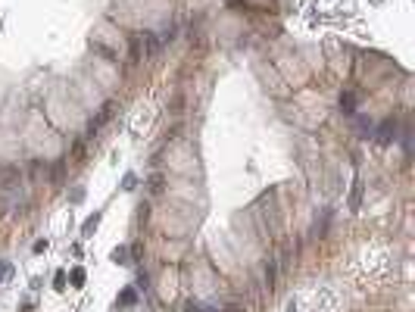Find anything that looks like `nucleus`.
I'll list each match as a JSON object with an SVG mask.
<instances>
[{
	"label": "nucleus",
	"instance_id": "obj_1",
	"mask_svg": "<svg viewBox=\"0 0 415 312\" xmlns=\"http://www.w3.org/2000/svg\"><path fill=\"white\" fill-rule=\"evenodd\" d=\"M262 278H266L269 290H275V284H278V262L275 259H266V265H262Z\"/></svg>",
	"mask_w": 415,
	"mask_h": 312
},
{
	"label": "nucleus",
	"instance_id": "obj_2",
	"mask_svg": "<svg viewBox=\"0 0 415 312\" xmlns=\"http://www.w3.org/2000/svg\"><path fill=\"white\" fill-rule=\"evenodd\" d=\"M362 187H365V184H362V178H356V181H353V190H350V203H347V206H350V212H359V203H362Z\"/></svg>",
	"mask_w": 415,
	"mask_h": 312
},
{
	"label": "nucleus",
	"instance_id": "obj_3",
	"mask_svg": "<svg viewBox=\"0 0 415 312\" xmlns=\"http://www.w3.org/2000/svg\"><path fill=\"white\" fill-rule=\"evenodd\" d=\"M393 134H397V122H393V119H387V122L378 128V144H390V141H393Z\"/></svg>",
	"mask_w": 415,
	"mask_h": 312
},
{
	"label": "nucleus",
	"instance_id": "obj_4",
	"mask_svg": "<svg viewBox=\"0 0 415 312\" xmlns=\"http://www.w3.org/2000/svg\"><path fill=\"white\" fill-rule=\"evenodd\" d=\"M85 278H88V275H85V268H82V265H75V268L69 271V281H72V287H85Z\"/></svg>",
	"mask_w": 415,
	"mask_h": 312
},
{
	"label": "nucleus",
	"instance_id": "obj_5",
	"mask_svg": "<svg viewBox=\"0 0 415 312\" xmlns=\"http://www.w3.org/2000/svg\"><path fill=\"white\" fill-rule=\"evenodd\" d=\"M97 225H100V212H94V216L82 225V238H91V234L97 231Z\"/></svg>",
	"mask_w": 415,
	"mask_h": 312
},
{
	"label": "nucleus",
	"instance_id": "obj_6",
	"mask_svg": "<svg viewBox=\"0 0 415 312\" xmlns=\"http://www.w3.org/2000/svg\"><path fill=\"white\" fill-rule=\"evenodd\" d=\"M112 262L128 265V247H116V250H112Z\"/></svg>",
	"mask_w": 415,
	"mask_h": 312
},
{
	"label": "nucleus",
	"instance_id": "obj_7",
	"mask_svg": "<svg viewBox=\"0 0 415 312\" xmlns=\"http://www.w3.org/2000/svg\"><path fill=\"white\" fill-rule=\"evenodd\" d=\"M353 106H356V97H353V94H344V97H341V109H344V112H353Z\"/></svg>",
	"mask_w": 415,
	"mask_h": 312
},
{
	"label": "nucleus",
	"instance_id": "obj_8",
	"mask_svg": "<svg viewBox=\"0 0 415 312\" xmlns=\"http://www.w3.org/2000/svg\"><path fill=\"white\" fill-rule=\"evenodd\" d=\"M53 287L56 290H66V271H56V275H53Z\"/></svg>",
	"mask_w": 415,
	"mask_h": 312
},
{
	"label": "nucleus",
	"instance_id": "obj_9",
	"mask_svg": "<svg viewBox=\"0 0 415 312\" xmlns=\"http://www.w3.org/2000/svg\"><path fill=\"white\" fill-rule=\"evenodd\" d=\"M134 300H137V297H134V290H125V294L119 297V303H122V306H131Z\"/></svg>",
	"mask_w": 415,
	"mask_h": 312
},
{
	"label": "nucleus",
	"instance_id": "obj_10",
	"mask_svg": "<svg viewBox=\"0 0 415 312\" xmlns=\"http://www.w3.org/2000/svg\"><path fill=\"white\" fill-rule=\"evenodd\" d=\"M134 184H137V178H134V175H125V181H122V190H134Z\"/></svg>",
	"mask_w": 415,
	"mask_h": 312
},
{
	"label": "nucleus",
	"instance_id": "obj_11",
	"mask_svg": "<svg viewBox=\"0 0 415 312\" xmlns=\"http://www.w3.org/2000/svg\"><path fill=\"white\" fill-rule=\"evenodd\" d=\"M147 216H150V209H147V203H144V206L137 209V219H141V222H147Z\"/></svg>",
	"mask_w": 415,
	"mask_h": 312
},
{
	"label": "nucleus",
	"instance_id": "obj_12",
	"mask_svg": "<svg viewBox=\"0 0 415 312\" xmlns=\"http://www.w3.org/2000/svg\"><path fill=\"white\" fill-rule=\"evenodd\" d=\"M10 271H13L10 265H0V281H4V278H10Z\"/></svg>",
	"mask_w": 415,
	"mask_h": 312
},
{
	"label": "nucleus",
	"instance_id": "obj_13",
	"mask_svg": "<svg viewBox=\"0 0 415 312\" xmlns=\"http://www.w3.org/2000/svg\"><path fill=\"white\" fill-rule=\"evenodd\" d=\"M184 312H200V306L197 303H184Z\"/></svg>",
	"mask_w": 415,
	"mask_h": 312
},
{
	"label": "nucleus",
	"instance_id": "obj_14",
	"mask_svg": "<svg viewBox=\"0 0 415 312\" xmlns=\"http://www.w3.org/2000/svg\"><path fill=\"white\" fill-rule=\"evenodd\" d=\"M225 312H244V309H241L238 303H231V306H225Z\"/></svg>",
	"mask_w": 415,
	"mask_h": 312
},
{
	"label": "nucleus",
	"instance_id": "obj_15",
	"mask_svg": "<svg viewBox=\"0 0 415 312\" xmlns=\"http://www.w3.org/2000/svg\"><path fill=\"white\" fill-rule=\"evenodd\" d=\"M200 312H219L215 306H200Z\"/></svg>",
	"mask_w": 415,
	"mask_h": 312
}]
</instances>
